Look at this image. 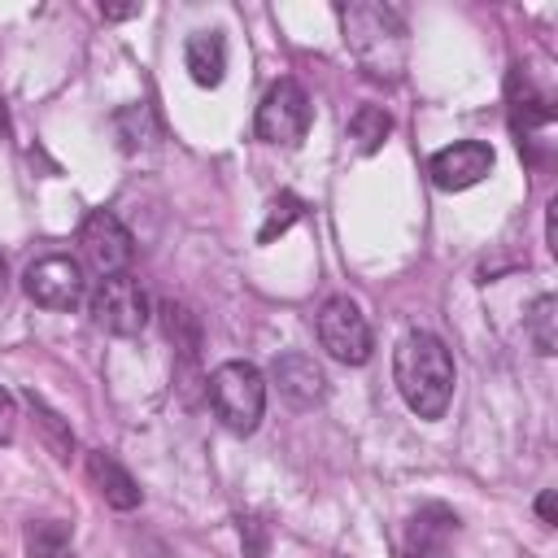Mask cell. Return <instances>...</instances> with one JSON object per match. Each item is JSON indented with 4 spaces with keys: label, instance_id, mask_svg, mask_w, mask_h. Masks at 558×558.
Instances as JSON below:
<instances>
[{
    "label": "cell",
    "instance_id": "1",
    "mask_svg": "<svg viewBox=\"0 0 558 558\" xmlns=\"http://www.w3.org/2000/svg\"><path fill=\"white\" fill-rule=\"evenodd\" d=\"M392 384L418 418H427V423L445 418V410L453 401V357H449L445 340L423 327L405 331L392 349Z\"/></svg>",
    "mask_w": 558,
    "mask_h": 558
},
{
    "label": "cell",
    "instance_id": "14",
    "mask_svg": "<svg viewBox=\"0 0 558 558\" xmlns=\"http://www.w3.org/2000/svg\"><path fill=\"white\" fill-rule=\"evenodd\" d=\"M183 65L196 87H218L227 78V39L222 31H192L183 39Z\"/></svg>",
    "mask_w": 558,
    "mask_h": 558
},
{
    "label": "cell",
    "instance_id": "18",
    "mask_svg": "<svg viewBox=\"0 0 558 558\" xmlns=\"http://www.w3.org/2000/svg\"><path fill=\"white\" fill-rule=\"evenodd\" d=\"M26 405L35 410V418H39V432H44L48 449H52L61 462H70V458H74V432L61 423V414H57V410H52V405H48V401L35 392V388L26 392Z\"/></svg>",
    "mask_w": 558,
    "mask_h": 558
},
{
    "label": "cell",
    "instance_id": "15",
    "mask_svg": "<svg viewBox=\"0 0 558 558\" xmlns=\"http://www.w3.org/2000/svg\"><path fill=\"white\" fill-rule=\"evenodd\" d=\"M113 135H118L122 153L148 148V144L157 140V118H153V109H148L144 100H140V105H122V109L113 113Z\"/></svg>",
    "mask_w": 558,
    "mask_h": 558
},
{
    "label": "cell",
    "instance_id": "8",
    "mask_svg": "<svg viewBox=\"0 0 558 558\" xmlns=\"http://www.w3.org/2000/svg\"><path fill=\"white\" fill-rule=\"evenodd\" d=\"M22 288H26V296H31L35 305H44V310H74V305H83V296H87L83 266H78L74 257H65V253H48V257L31 262L26 275H22Z\"/></svg>",
    "mask_w": 558,
    "mask_h": 558
},
{
    "label": "cell",
    "instance_id": "11",
    "mask_svg": "<svg viewBox=\"0 0 558 558\" xmlns=\"http://www.w3.org/2000/svg\"><path fill=\"white\" fill-rule=\"evenodd\" d=\"M506 96H510V131H514V140H519V148H532L536 135L549 131V122H554V105H549V96H541V92L523 78V65L510 70Z\"/></svg>",
    "mask_w": 558,
    "mask_h": 558
},
{
    "label": "cell",
    "instance_id": "19",
    "mask_svg": "<svg viewBox=\"0 0 558 558\" xmlns=\"http://www.w3.org/2000/svg\"><path fill=\"white\" fill-rule=\"evenodd\" d=\"M388 131H392V118H388V109H379V105H362V109L349 118V140L357 144V153H375V148L388 140Z\"/></svg>",
    "mask_w": 558,
    "mask_h": 558
},
{
    "label": "cell",
    "instance_id": "26",
    "mask_svg": "<svg viewBox=\"0 0 558 558\" xmlns=\"http://www.w3.org/2000/svg\"><path fill=\"white\" fill-rule=\"evenodd\" d=\"M0 288H4V257H0Z\"/></svg>",
    "mask_w": 558,
    "mask_h": 558
},
{
    "label": "cell",
    "instance_id": "13",
    "mask_svg": "<svg viewBox=\"0 0 558 558\" xmlns=\"http://www.w3.org/2000/svg\"><path fill=\"white\" fill-rule=\"evenodd\" d=\"M87 475H92L96 493L105 497V506H113V510H135V506L144 501L135 475H131L113 453H105V449H92V453H87Z\"/></svg>",
    "mask_w": 558,
    "mask_h": 558
},
{
    "label": "cell",
    "instance_id": "9",
    "mask_svg": "<svg viewBox=\"0 0 558 558\" xmlns=\"http://www.w3.org/2000/svg\"><path fill=\"white\" fill-rule=\"evenodd\" d=\"M497 166V153L484 144V140H458L440 153L427 157V174L440 192H462V187H475L480 179H488Z\"/></svg>",
    "mask_w": 558,
    "mask_h": 558
},
{
    "label": "cell",
    "instance_id": "22",
    "mask_svg": "<svg viewBox=\"0 0 558 558\" xmlns=\"http://www.w3.org/2000/svg\"><path fill=\"white\" fill-rule=\"evenodd\" d=\"M266 523L253 519V514H240V532H253V545H248V558H266Z\"/></svg>",
    "mask_w": 558,
    "mask_h": 558
},
{
    "label": "cell",
    "instance_id": "25",
    "mask_svg": "<svg viewBox=\"0 0 558 558\" xmlns=\"http://www.w3.org/2000/svg\"><path fill=\"white\" fill-rule=\"evenodd\" d=\"M0 135H9V109H4V100H0Z\"/></svg>",
    "mask_w": 558,
    "mask_h": 558
},
{
    "label": "cell",
    "instance_id": "2",
    "mask_svg": "<svg viewBox=\"0 0 558 558\" xmlns=\"http://www.w3.org/2000/svg\"><path fill=\"white\" fill-rule=\"evenodd\" d=\"M349 52L371 78H397L405 65V13L397 4H340Z\"/></svg>",
    "mask_w": 558,
    "mask_h": 558
},
{
    "label": "cell",
    "instance_id": "20",
    "mask_svg": "<svg viewBox=\"0 0 558 558\" xmlns=\"http://www.w3.org/2000/svg\"><path fill=\"white\" fill-rule=\"evenodd\" d=\"M305 214V205H301V196H292V192H279L275 201H270V214H266V222H262V231H257V240L262 244H270L275 235H283L296 218Z\"/></svg>",
    "mask_w": 558,
    "mask_h": 558
},
{
    "label": "cell",
    "instance_id": "12",
    "mask_svg": "<svg viewBox=\"0 0 558 558\" xmlns=\"http://www.w3.org/2000/svg\"><path fill=\"white\" fill-rule=\"evenodd\" d=\"M275 384H279V397L288 405H296V410H314L327 397V375L310 353L275 357Z\"/></svg>",
    "mask_w": 558,
    "mask_h": 558
},
{
    "label": "cell",
    "instance_id": "10",
    "mask_svg": "<svg viewBox=\"0 0 558 558\" xmlns=\"http://www.w3.org/2000/svg\"><path fill=\"white\" fill-rule=\"evenodd\" d=\"M458 514L445 501H427L405 519V536H401V558H453V541H458Z\"/></svg>",
    "mask_w": 558,
    "mask_h": 558
},
{
    "label": "cell",
    "instance_id": "21",
    "mask_svg": "<svg viewBox=\"0 0 558 558\" xmlns=\"http://www.w3.org/2000/svg\"><path fill=\"white\" fill-rule=\"evenodd\" d=\"M17 432V397L0 384V445H9Z\"/></svg>",
    "mask_w": 558,
    "mask_h": 558
},
{
    "label": "cell",
    "instance_id": "5",
    "mask_svg": "<svg viewBox=\"0 0 558 558\" xmlns=\"http://www.w3.org/2000/svg\"><path fill=\"white\" fill-rule=\"evenodd\" d=\"M318 344L340 366H366L371 362L375 336H371V323L357 310V301H349V296H327L323 301V310H318Z\"/></svg>",
    "mask_w": 558,
    "mask_h": 558
},
{
    "label": "cell",
    "instance_id": "16",
    "mask_svg": "<svg viewBox=\"0 0 558 558\" xmlns=\"http://www.w3.org/2000/svg\"><path fill=\"white\" fill-rule=\"evenodd\" d=\"M523 327H527V340H532V349H536L541 357H554V353H558V301H554L549 292H541V296L527 305Z\"/></svg>",
    "mask_w": 558,
    "mask_h": 558
},
{
    "label": "cell",
    "instance_id": "24",
    "mask_svg": "<svg viewBox=\"0 0 558 558\" xmlns=\"http://www.w3.org/2000/svg\"><path fill=\"white\" fill-rule=\"evenodd\" d=\"M536 514H541V523H554V488H545L536 497Z\"/></svg>",
    "mask_w": 558,
    "mask_h": 558
},
{
    "label": "cell",
    "instance_id": "4",
    "mask_svg": "<svg viewBox=\"0 0 558 558\" xmlns=\"http://www.w3.org/2000/svg\"><path fill=\"white\" fill-rule=\"evenodd\" d=\"M310 96L296 78H279L266 87L262 105H257V118H253V131L262 144H279V148H296L310 131Z\"/></svg>",
    "mask_w": 558,
    "mask_h": 558
},
{
    "label": "cell",
    "instance_id": "3",
    "mask_svg": "<svg viewBox=\"0 0 558 558\" xmlns=\"http://www.w3.org/2000/svg\"><path fill=\"white\" fill-rule=\"evenodd\" d=\"M214 418L235 432V436H253L262 414H266V375L253 362H222L209 371L205 379Z\"/></svg>",
    "mask_w": 558,
    "mask_h": 558
},
{
    "label": "cell",
    "instance_id": "17",
    "mask_svg": "<svg viewBox=\"0 0 558 558\" xmlns=\"http://www.w3.org/2000/svg\"><path fill=\"white\" fill-rule=\"evenodd\" d=\"M26 558H74V541H70V523L44 519L26 527Z\"/></svg>",
    "mask_w": 558,
    "mask_h": 558
},
{
    "label": "cell",
    "instance_id": "23",
    "mask_svg": "<svg viewBox=\"0 0 558 558\" xmlns=\"http://www.w3.org/2000/svg\"><path fill=\"white\" fill-rule=\"evenodd\" d=\"M100 13H105L109 22H122V17H135L140 4H100Z\"/></svg>",
    "mask_w": 558,
    "mask_h": 558
},
{
    "label": "cell",
    "instance_id": "7",
    "mask_svg": "<svg viewBox=\"0 0 558 558\" xmlns=\"http://www.w3.org/2000/svg\"><path fill=\"white\" fill-rule=\"evenodd\" d=\"M78 253L100 279H109V275H126L135 257V240L113 209H92L78 227Z\"/></svg>",
    "mask_w": 558,
    "mask_h": 558
},
{
    "label": "cell",
    "instance_id": "6",
    "mask_svg": "<svg viewBox=\"0 0 558 558\" xmlns=\"http://www.w3.org/2000/svg\"><path fill=\"white\" fill-rule=\"evenodd\" d=\"M87 310H92V323H96L100 331L131 340V336H140V331L148 327L153 301H148V292H144L131 275H109V279L96 283Z\"/></svg>",
    "mask_w": 558,
    "mask_h": 558
}]
</instances>
